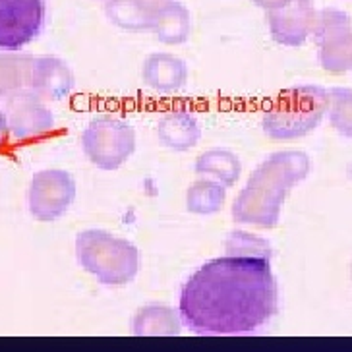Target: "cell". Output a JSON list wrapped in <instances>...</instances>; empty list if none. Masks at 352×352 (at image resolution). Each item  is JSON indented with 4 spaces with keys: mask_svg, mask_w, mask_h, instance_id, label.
Here are the masks:
<instances>
[{
    "mask_svg": "<svg viewBox=\"0 0 352 352\" xmlns=\"http://www.w3.org/2000/svg\"><path fill=\"white\" fill-rule=\"evenodd\" d=\"M182 323L197 335H242L277 314L271 258L228 254L197 270L180 292Z\"/></svg>",
    "mask_w": 352,
    "mask_h": 352,
    "instance_id": "cell-1",
    "label": "cell"
},
{
    "mask_svg": "<svg viewBox=\"0 0 352 352\" xmlns=\"http://www.w3.org/2000/svg\"><path fill=\"white\" fill-rule=\"evenodd\" d=\"M308 173L310 159L302 151H279L267 157L252 173L248 186L234 199V221L265 228L275 227L290 188L302 182Z\"/></svg>",
    "mask_w": 352,
    "mask_h": 352,
    "instance_id": "cell-2",
    "label": "cell"
},
{
    "mask_svg": "<svg viewBox=\"0 0 352 352\" xmlns=\"http://www.w3.org/2000/svg\"><path fill=\"white\" fill-rule=\"evenodd\" d=\"M329 109V91L298 85L280 94L263 114V132L273 140H296L316 130Z\"/></svg>",
    "mask_w": 352,
    "mask_h": 352,
    "instance_id": "cell-3",
    "label": "cell"
},
{
    "mask_svg": "<svg viewBox=\"0 0 352 352\" xmlns=\"http://www.w3.org/2000/svg\"><path fill=\"white\" fill-rule=\"evenodd\" d=\"M76 250L80 263L103 285H126L140 270V256L134 244L114 239L103 230L82 232Z\"/></svg>",
    "mask_w": 352,
    "mask_h": 352,
    "instance_id": "cell-4",
    "label": "cell"
},
{
    "mask_svg": "<svg viewBox=\"0 0 352 352\" xmlns=\"http://www.w3.org/2000/svg\"><path fill=\"white\" fill-rule=\"evenodd\" d=\"M85 155L104 170H114L134 153L135 135L130 124L113 116L95 118L82 138Z\"/></svg>",
    "mask_w": 352,
    "mask_h": 352,
    "instance_id": "cell-5",
    "label": "cell"
},
{
    "mask_svg": "<svg viewBox=\"0 0 352 352\" xmlns=\"http://www.w3.org/2000/svg\"><path fill=\"white\" fill-rule=\"evenodd\" d=\"M45 25V0H0V49L18 51Z\"/></svg>",
    "mask_w": 352,
    "mask_h": 352,
    "instance_id": "cell-6",
    "label": "cell"
},
{
    "mask_svg": "<svg viewBox=\"0 0 352 352\" xmlns=\"http://www.w3.org/2000/svg\"><path fill=\"white\" fill-rule=\"evenodd\" d=\"M76 196L72 176L63 170H45L33 178L30 190V209L39 221H52L60 217L70 208Z\"/></svg>",
    "mask_w": 352,
    "mask_h": 352,
    "instance_id": "cell-7",
    "label": "cell"
},
{
    "mask_svg": "<svg viewBox=\"0 0 352 352\" xmlns=\"http://www.w3.org/2000/svg\"><path fill=\"white\" fill-rule=\"evenodd\" d=\"M320 64L331 74H344L352 68V33L349 18L342 14H323L318 28Z\"/></svg>",
    "mask_w": 352,
    "mask_h": 352,
    "instance_id": "cell-8",
    "label": "cell"
},
{
    "mask_svg": "<svg viewBox=\"0 0 352 352\" xmlns=\"http://www.w3.org/2000/svg\"><path fill=\"white\" fill-rule=\"evenodd\" d=\"M8 128L18 138L39 135L52 128L51 113L32 94H21L8 103Z\"/></svg>",
    "mask_w": 352,
    "mask_h": 352,
    "instance_id": "cell-9",
    "label": "cell"
},
{
    "mask_svg": "<svg viewBox=\"0 0 352 352\" xmlns=\"http://www.w3.org/2000/svg\"><path fill=\"white\" fill-rule=\"evenodd\" d=\"M186 78L184 63L170 54H153L144 64V82L159 94H175L182 89Z\"/></svg>",
    "mask_w": 352,
    "mask_h": 352,
    "instance_id": "cell-10",
    "label": "cell"
},
{
    "mask_svg": "<svg viewBox=\"0 0 352 352\" xmlns=\"http://www.w3.org/2000/svg\"><path fill=\"white\" fill-rule=\"evenodd\" d=\"M159 140L165 147L175 151L190 149L199 140V124L196 116L188 111L163 114V118L159 120Z\"/></svg>",
    "mask_w": 352,
    "mask_h": 352,
    "instance_id": "cell-11",
    "label": "cell"
},
{
    "mask_svg": "<svg viewBox=\"0 0 352 352\" xmlns=\"http://www.w3.org/2000/svg\"><path fill=\"white\" fill-rule=\"evenodd\" d=\"M32 83L37 94L45 95L49 99H60L66 94H70L74 80L70 70L60 60L41 58V60H35Z\"/></svg>",
    "mask_w": 352,
    "mask_h": 352,
    "instance_id": "cell-12",
    "label": "cell"
},
{
    "mask_svg": "<svg viewBox=\"0 0 352 352\" xmlns=\"http://www.w3.org/2000/svg\"><path fill=\"white\" fill-rule=\"evenodd\" d=\"M196 173L217 176L221 184L232 186L240 176V161L239 157L227 149H211L197 157Z\"/></svg>",
    "mask_w": 352,
    "mask_h": 352,
    "instance_id": "cell-13",
    "label": "cell"
},
{
    "mask_svg": "<svg viewBox=\"0 0 352 352\" xmlns=\"http://www.w3.org/2000/svg\"><path fill=\"white\" fill-rule=\"evenodd\" d=\"M223 201H225V186L217 180H197L188 190V209L199 215L217 213L223 208Z\"/></svg>",
    "mask_w": 352,
    "mask_h": 352,
    "instance_id": "cell-14",
    "label": "cell"
},
{
    "mask_svg": "<svg viewBox=\"0 0 352 352\" xmlns=\"http://www.w3.org/2000/svg\"><path fill=\"white\" fill-rule=\"evenodd\" d=\"M134 333L138 335H173L178 333V321L170 308L147 306L135 316Z\"/></svg>",
    "mask_w": 352,
    "mask_h": 352,
    "instance_id": "cell-15",
    "label": "cell"
},
{
    "mask_svg": "<svg viewBox=\"0 0 352 352\" xmlns=\"http://www.w3.org/2000/svg\"><path fill=\"white\" fill-rule=\"evenodd\" d=\"M310 30V6L304 0L294 18H280L273 23V33L283 45H302Z\"/></svg>",
    "mask_w": 352,
    "mask_h": 352,
    "instance_id": "cell-16",
    "label": "cell"
},
{
    "mask_svg": "<svg viewBox=\"0 0 352 352\" xmlns=\"http://www.w3.org/2000/svg\"><path fill=\"white\" fill-rule=\"evenodd\" d=\"M329 122L344 138H352V91L335 87L329 91Z\"/></svg>",
    "mask_w": 352,
    "mask_h": 352,
    "instance_id": "cell-17",
    "label": "cell"
},
{
    "mask_svg": "<svg viewBox=\"0 0 352 352\" xmlns=\"http://www.w3.org/2000/svg\"><path fill=\"white\" fill-rule=\"evenodd\" d=\"M32 60L28 58H4L0 56V95L20 89L21 85L33 80V72L28 70Z\"/></svg>",
    "mask_w": 352,
    "mask_h": 352,
    "instance_id": "cell-18",
    "label": "cell"
},
{
    "mask_svg": "<svg viewBox=\"0 0 352 352\" xmlns=\"http://www.w3.org/2000/svg\"><path fill=\"white\" fill-rule=\"evenodd\" d=\"M228 254H239V256H265L271 258V248L265 244V240L256 239L250 232L234 230L227 240Z\"/></svg>",
    "mask_w": 352,
    "mask_h": 352,
    "instance_id": "cell-19",
    "label": "cell"
},
{
    "mask_svg": "<svg viewBox=\"0 0 352 352\" xmlns=\"http://www.w3.org/2000/svg\"><path fill=\"white\" fill-rule=\"evenodd\" d=\"M6 132H8V124H6V118H4V114L0 113V147H2L4 140H6Z\"/></svg>",
    "mask_w": 352,
    "mask_h": 352,
    "instance_id": "cell-20",
    "label": "cell"
},
{
    "mask_svg": "<svg viewBox=\"0 0 352 352\" xmlns=\"http://www.w3.org/2000/svg\"><path fill=\"white\" fill-rule=\"evenodd\" d=\"M351 275H352V267H351Z\"/></svg>",
    "mask_w": 352,
    "mask_h": 352,
    "instance_id": "cell-21",
    "label": "cell"
}]
</instances>
